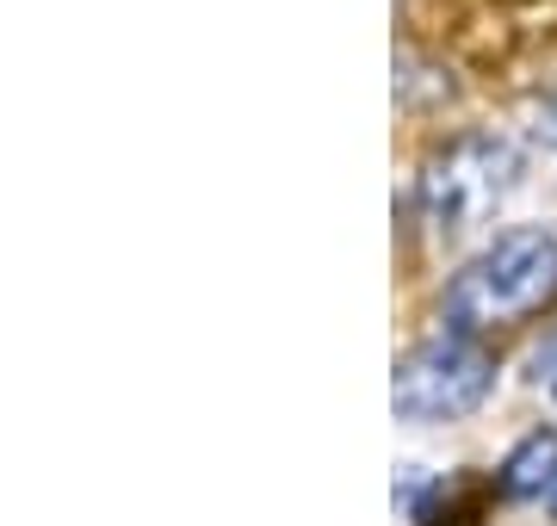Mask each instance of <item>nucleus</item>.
Returning <instances> with one entry per match:
<instances>
[{"instance_id":"f257e3e1","label":"nucleus","mask_w":557,"mask_h":526,"mask_svg":"<svg viewBox=\"0 0 557 526\" xmlns=\"http://www.w3.org/2000/svg\"><path fill=\"white\" fill-rule=\"evenodd\" d=\"M557 298V229L527 223V229H502L478 261H465L446 285V323L458 335H478L490 323H515L533 316Z\"/></svg>"},{"instance_id":"f03ea898","label":"nucleus","mask_w":557,"mask_h":526,"mask_svg":"<svg viewBox=\"0 0 557 526\" xmlns=\"http://www.w3.org/2000/svg\"><path fill=\"white\" fill-rule=\"evenodd\" d=\"M490 390H496V353L458 328L416 341L391 372V409H397V422L416 427L465 422L490 403Z\"/></svg>"},{"instance_id":"7ed1b4c3","label":"nucleus","mask_w":557,"mask_h":526,"mask_svg":"<svg viewBox=\"0 0 557 526\" xmlns=\"http://www.w3.org/2000/svg\"><path fill=\"white\" fill-rule=\"evenodd\" d=\"M520 174V155L515 142L496 137V130H471V137H453L446 149L428 155L421 167V217L434 223L440 236H458V229H471L508 199V186Z\"/></svg>"},{"instance_id":"20e7f679","label":"nucleus","mask_w":557,"mask_h":526,"mask_svg":"<svg viewBox=\"0 0 557 526\" xmlns=\"http://www.w3.org/2000/svg\"><path fill=\"white\" fill-rule=\"evenodd\" d=\"M496 484L508 502H545V489L557 484V427H539V434H527V440L502 459Z\"/></svg>"},{"instance_id":"39448f33","label":"nucleus","mask_w":557,"mask_h":526,"mask_svg":"<svg viewBox=\"0 0 557 526\" xmlns=\"http://www.w3.org/2000/svg\"><path fill=\"white\" fill-rule=\"evenodd\" d=\"M434 526H478V508H465V514H453V521H446V514H440Z\"/></svg>"},{"instance_id":"423d86ee","label":"nucleus","mask_w":557,"mask_h":526,"mask_svg":"<svg viewBox=\"0 0 557 526\" xmlns=\"http://www.w3.org/2000/svg\"><path fill=\"white\" fill-rule=\"evenodd\" d=\"M545 514H557V484H552V489H545Z\"/></svg>"},{"instance_id":"0eeeda50","label":"nucleus","mask_w":557,"mask_h":526,"mask_svg":"<svg viewBox=\"0 0 557 526\" xmlns=\"http://www.w3.org/2000/svg\"><path fill=\"white\" fill-rule=\"evenodd\" d=\"M552 130H557V105H552Z\"/></svg>"}]
</instances>
